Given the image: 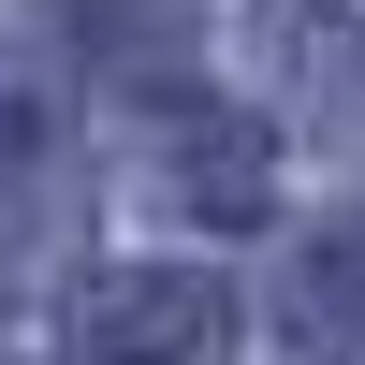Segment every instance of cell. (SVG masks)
I'll list each match as a JSON object with an SVG mask.
<instances>
[{
  "instance_id": "cell-1",
  "label": "cell",
  "mask_w": 365,
  "mask_h": 365,
  "mask_svg": "<svg viewBox=\"0 0 365 365\" xmlns=\"http://www.w3.org/2000/svg\"><path fill=\"white\" fill-rule=\"evenodd\" d=\"M220 336H234V307L190 263H103L73 292V365H205Z\"/></svg>"
},
{
  "instance_id": "cell-2",
  "label": "cell",
  "mask_w": 365,
  "mask_h": 365,
  "mask_svg": "<svg viewBox=\"0 0 365 365\" xmlns=\"http://www.w3.org/2000/svg\"><path fill=\"white\" fill-rule=\"evenodd\" d=\"M175 205L220 220V234H249L263 205H278V146H263L249 117H190V132H175Z\"/></svg>"
}]
</instances>
